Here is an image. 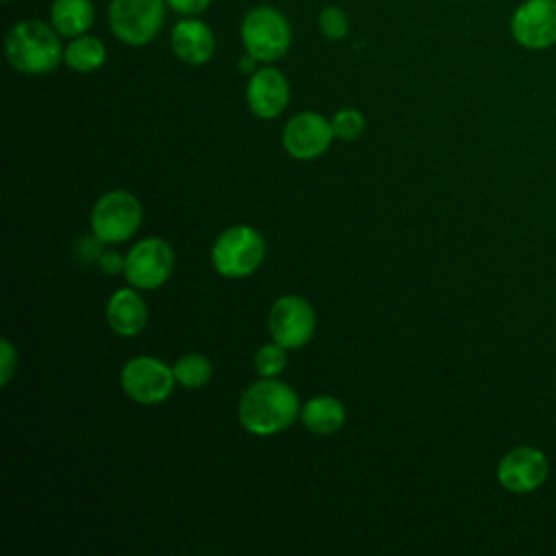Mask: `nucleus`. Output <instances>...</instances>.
<instances>
[{
    "label": "nucleus",
    "mask_w": 556,
    "mask_h": 556,
    "mask_svg": "<svg viewBox=\"0 0 556 556\" xmlns=\"http://www.w3.org/2000/svg\"><path fill=\"white\" fill-rule=\"evenodd\" d=\"M165 13V0H109L106 22L119 43L141 48L161 33Z\"/></svg>",
    "instance_id": "nucleus-4"
},
{
    "label": "nucleus",
    "mask_w": 556,
    "mask_h": 556,
    "mask_svg": "<svg viewBox=\"0 0 556 556\" xmlns=\"http://www.w3.org/2000/svg\"><path fill=\"white\" fill-rule=\"evenodd\" d=\"M319 33L330 41H341L350 33V17L339 4H326L317 15Z\"/></svg>",
    "instance_id": "nucleus-20"
},
{
    "label": "nucleus",
    "mask_w": 556,
    "mask_h": 556,
    "mask_svg": "<svg viewBox=\"0 0 556 556\" xmlns=\"http://www.w3.org/2000/svg\"><path fill=\"white\" fill-rule=\"evenodd\" d=\"M300 419L315 434H334L345 424V406L332 395H315L302 406Z\"/></svg>",
    "instance_id": "nucleus-17"
},
{
    "label": "nucleus",
    "mask_w": 556,
    "mask_h": 556,
    "mask_svg": "<svg viewBox=\"0 0 556 556\" xmlns=\"http://www.w3.org/2000/svg\"><path fill=\"white\" fill-rule=\"evenodd\" d=\"M265 258V239L252 226H230L211 248V265L219 276L245 278L254 274Z\"/></svg>",
    "instance_id": "nucleus-5"
},
{
    "label": "nucleus",
    "mask_w": 556,
    "mask_h": 556,
    "mask_svg": "<svg viewBox=\"0 0 556 556\" xmlns=\"http://www.w3.org/2000/svg\"><path fill=\"white\" fill-rule=\"evenodd\" d=\"M124 263H126V258H122L117 252H113V250H106L102 256H100V269L104 271V274H119V271H124Z\"/></svg>",
    "instance_id": "nucleus-25"
},
{
    "label": "nucleus",
    "mask_w": 556,
    "mask_h": 556,
    "mask_svg": "<svg viewBox=\"0 0 556 556\" xmlns=\"http://www.w3.org/2000/svg\"><path fill=\"white\" fill-rule=\"evenodd\" d=\"M124 276L135 289H156L167 282L174 271V250L161 237H148L135 243L124 256Z\"/></svg>",
    "instance_id": "nucleus-7"
},
{
    "label": "nucleus",
    "mask_w": 556,
    "mask_h": 556,
    "mask_svg": "<svg viewBox=\"0 0 556 556\" xmlns=\"http://www.w3.org/2000/svg\"><path fill=\"white\" fill-rule=\"evenodd\" d=\"M508 30L513 41L532 52L556 46V0H523L515 7Z\"/></svg>",
    "instance_id": "nucleus-9"
},
{
    "label": "nucleus",
    "mask_w": 556,
    "mask_h": 556,
    "mask_svg": "<svg viewBox=\"0 0 556 556\" xmlns=\"http://www.w3.org/2000/svg\"><path fill=\"white\" fill-rule=\"evenodd\" d=\"M237 67H239V72L241 74H254L258 67H261V63L252 56V54H248V52H243L241 56H239V63H237Z\"/></svg>",
    "instance_id": "nucleus-26"
},
{
    "label": "nucleus",
    "mask_w": 556,
    "mask_h": 556,
    "mask_svg": "<svg viewBox=\"0 0 556 556\" xmlns=\"http://www.w3.org/2000/svg\"><path fill=\"white\" fill-rule=\"evenodd\" d=\"M549 476L547 456L532 445L508 450L497 465V482L508 493H532Z\"/></svg>",
    "instance_id": "nucleus-11"
},
{
    "label": "nucleus",
    "mask_w": 556,
    "mask_h": 556,
    "mask_svg": "<svg viewBox=\"0 0 556 556\" xmlns=\"http://www.w3.org/2000/svg\"><path fill=\"white\" fill-rule=\"evenodd\" d=\"M300 415L298 393L276 378L252 382L239 400L241 426L258 437L276 434L289 428Z\"/></svg>",
    "instance_id": "nucleus-2"
},
{
    "label": "nucleus",
    "mask_w": 556,
    "mask_h": 556,
    "mask_svg": "<svg viewBox=\"0 0 556 556\" xmlns=\"http://www.w3.org/2000/svg\"><path fill=\"white\" fill-rule=\"evenodd\" d=\"M239 37L248 54H252L261 65H271L289 52L293 43V28L278 7L254 4L241 17Z\"/></svg>",
    "instance_id": "nucleus-3"
},
{
    "label": "nucleus",
    "mask_w": 556,
    "mask_h": 556,
    "mask_svg": "<svg viewBox=\"0 0 556 556\" xmlns=\"http://www.w3.org/2000/svg\"><path fill=\"white\" fill-rule=\"evenodd\" d=\"M334 139L332 124L317 111H302L293 115L282 128V146L298 161L321 156Z\"/></svg>",
    "instance_id": "nucleus-12"
},
{
    "label": "nucleus",
    "mask_w": 556,
    "mask_h": 556,
    "mask_svg": "<svg viewBox=\"0 0 556 556\" xmlns=\"http://www.w3.org/2000/svg\"><path fill=\"white\" fill-rule=\"evenodd\" d=\"M169 46L185 65H204L215 54V33L200 17H180L172 28Z\"/></svg>",
    "instance_id": "nucleus-14"
},
{
    "label": "nucleus",
    "mask_w": 556,
    "mask_h": 556,
    "mask_svg": "<svg viewBox=\"0 0 556 556\" xmlns=\"http://www.w3.org/2000/svg\"><path fill=\"white\" fill-rule=\"evenodd\" d=\"M330 124H332L334 137L341 139V141H354V139H358V137L363 135V130H365V117H363V113H361L358 109H350V106H348V109H339V111L332 115Z\"/></svg>",
    "instance_id": "nucleus-22"
},
{
    "label": "nucleus",
    "mask_w": 556,
    "mask_h": 556,
    "mask_svg": "<svg viewBox=\"0 0 556 556\" xmlns=\"http://www.w3.org/2000/svg\"><path fill=\"white\" fill-rule=\"evenodd\" d=\"M106 324L119 337H135L146 328L148 321V306L143 298L135 289H117L104 311Z\"/></svg>",
    "instance_id": "nucleus-15"
},
{
    "label": "nucleus",
    "mask_w": 556,
    "mask_h": 556,
    "mask_svg": "<svg viewBox=\"0 0 556 556\" xmlns=\"http://www.w3.org/2000/svg\"><path fill=\"white\" fill-rule=\"evenodd\" d=\"M15 365H17V354H15V348L11 345L9 339H2L0 341V384L7 387L13 371H15Z\"/></svg>",
    "instance_id": "nucleus-24"
},
{
    "label": "nucleus",
    "mask_w": 556,
    "mask_h": 556,
    "mask_svg": "<svg viewBox=\"0 0 556 556\" xmlns=\"http://www.w3.org/2000/svg\"><path fill=\"white\" fill-rule=\"evenodd\" d=\"M291 98V87L287 76L274 65H261L250 74L245 85L248 109L261 119L278 117Z\"/></svg>",
    "instance_id": "nucleus-13"
},
{
    "label": "nucleus",
    "mask_w": 556,
    "mask_h": 556,
    "mask_svg": "<svg viewBox=\"0 0 556 556\" xmlns=\"http://www.w3.org/2000/svg\"><path fill=\"white\" fill-rule=\"evenodd\" d=\"M315 311L300 295H282L269 308V332L271 339L287 350L306 345L315 334Z\"/></svg>",
    "instance_id": "nucleus-10"
},
{
    "label": "nucleus",
    "mask_w": 556,
    "mask_h": 556,
    "mask_svg": "<svg viewBox=\"0 0 556 556\" xmlns=\"http://www.w3.org/2000/svg\"><path fill=\"white\" fill-rule=\"evenodd\" d=\"M0 2H4V4H9V2H11V0H0Z\"/></svg>",
    "instance_id": "nucleus-27"
},
{
    "label": "nucleus",
    "mask_w": 556,
    "mask_h": 556,
    "mask_svg": "<svg viewBox=\"0 0 556 556\" xmlns=\"http://www.w3.org/2000/svg\"><path fill=\"white\" fill-rule=\"evenodd\" d=\"M213 0H165L167 9L180 17H200L208 11Z\"/></svg>",
    "instance_id": "nucleus-23"
},
{
    "label": "nucleus",
    "mask_w": 556,
    "mask_h": 556,
    "mask_svg": "<svg viewBox=\"0 0 556 556\" xmlns=\"http://www.w3.org/2000/svg\"><path fill=\"white\" fill-rule=\"evenodd\" d=\"M141 224V204L130 191H109L91 208V232L100 243L130 239Z\"/></svg>",
    "instance_id": "nucleus-6"
},
{
    "label": "nucleus",
    "mask_w": 556,
    "mask_h": 556,
    "mask_svg": "<svg viewBox=\"0 0 556 556\" xmlns=\"http://www.w3.org/2000/svg\"><path fill=\"white\" fill-rule=\"evenodd\" d=\"M63 37L46 20L26 17L15 22L4 37L9 65L26 76H43L63 63Z\"/></svg>",
    "instance_id": "nucleus-1"
},
{
    "label": "nucleus",
    "mask_w": 556,
    "mask_h": 556,
    "mask_svg": "<svg viewBox=\"0 0 556 556\" xmlns=\"http://www.w3.org/2000/svg\"><path fill=\"white\" fill-rule=\"evenodd\" d=\"M124 393L139 404H161L174 391V367L154 356L130 358L119 374Z\"/></svg>",
    "instance_id": "nucleus-8"
},
{
    "label": "nucleus",
    "mask_w": 556,
    "mask_h": 556,
    "mask_svg": "<svg viewBox=\"0 0 556 556\" xmlns=\"http://www.w3.org/2000/svg\"><path fill=\"white\" fill-rule=\"evenodd\" d=\"M104 61H106V46L96 35L85 33V35L72 37L65 43L63 63L78 74H91V72L100 70L104 65Z\"/></svg>",
    "instance_id": "nucleus-18"
},
{
    "label": "nucleus",
    "mask_w": 556,
    "mask_h": 556,
    "mask_svg": "<svg viewBox=\"0 0 556 556\" xmlns=\"http://www.w3.org/2000/svg\"><path fill=\"white\" fill-rule=\"evenodd\" d=\"M48 22L65 39L85 35L96 22V4L93 0H52Z\"/></svg>",
    "instance_id": "nucleus-16"
},
{
    "label": "nucleus",
    "mask_w": 556,
    "mask_h": 556,
    "mask_svg": "<svg viewBox=\"0 0 556 556\" xmlns=\"http://www.w3.org/2000/svg\"><path fill=\"white\" fill-rule=\"evenodd\" d=\"M213 374L211 361L202 354H185L174 363V376L176 382L185 389H200L208 382Z\"/></svg>",
    "instance_id": "nucleus-19"
},
{
    "label": "nucleus",
    "mask_w": 556,
    "mask_h": 556,
    "mask_svg": "<svg viewBox=\"0 0 556 556\" xmlns=\"http://www.w3.org/2000/svg\"><path fill=\"white\" fill-rule=\"evenodd\" d=\"M287 367V348L278 341L265 343L254 354V369L263 378H276Z\"/></svg>",
    "instance_id": "nucleus-21"
}]
</instances>
